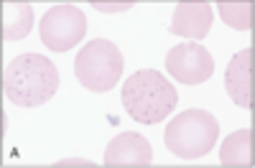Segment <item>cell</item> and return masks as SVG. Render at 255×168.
Listing matches in <instances>:
<instances>
[{"label": "cell", "instance_id": "9c48e42d", "mask_svg": "<svg viewBox=\"0 0 255 168\" xmlns=\"http://www.w3.org/2000/svg\"><path fill=\"white\" fill-rule=\"evenodd\" d=\"M225 89L238 107H253V49H243L230 59L225 72Z\"/></svg>", "mask_w": 255, "mask_h": 168}, {"label": "cell", "instance_id": "7a4b0ae2", "mask_svg": "<svg viewBox=\"0 0 255 168\" xmlns=\"http://www.w3.org/2000/svg\"><path fill=\"white\" fill-rule=\"evenodd\" d=\"M123 107L140 125H158L176 107L179 94L174 84L156 69H140L123 84Z\"/></svg>", "mask_w": 255, "mask_h": 168}, {"label": "cell", "instance_id": "8992f818", "mask_svg": "<svg viewBox=\"0 0 255 168\" xmlns=\"http://www.w3.org/2000/svg\"><path fill=\"white\" fill-rule=\"evenodd\" d=\"M166 69L179 84L197 87L215 74V59L202 44H176L166 54Z\"/></svg>", "mask_w": 255, "mask_h": 168}, {"label": "cell", "instance_id": "3957f363", "mask_svg": "<svg viewBox=\"0 0 255 168\" xmlns=\"http://www.w3.org/2000/svg\"><path fill=\"white\" fill-rule=\"evenodd\" d=\"M220 122L207 110H186L168 120L163 130V143L176 158L197 161L204 158L217 145Z\"/></svg>", "mask_w": 255, "mask_h": 168}, {"label": "cell", "instance_id": "277c9868", "mask_svg": "<svg viewBox=\"0 0 255 168\" xmlns=\"http://www.w3.org/2000/svg\"><path fill=\"white\" fill-rule=\"evenodd\" d=\"M123 51L110 38L87 41L74 59V74L82 87L90 92H110L123 77Z\"/></svg>", "mask_w": 255, "mask_h": 168}, {"label": "cell", "instance_id": "8fae6325", "mask_svg": "<svg viewBox=\"0 0 255 168\" xmlns=\"http://www.w3.org/2000/svg\"><path fill=\"white\" fill-rule=\"evenodd\" d=\"M222 166H253V130L243 128L225 138L220 148Z\"/></svg>", "mask_w": 255, "mask_h": 168}, {"label": "cell", "instance_id": "6da1fadb", "mask_svg": "<svg viewBox=\"0 0 255 168\" xmlns=\"http://www.w3.org/2000/svg\"><path fill=\"white\" fill-rule=\"evenodd\" d=\"M5 97L18 107H41L59 89V69L41 54H20L5 67Z\"/></svg>", "mask_w": 255, "mask_h": 168}, {"label": "cell", "instance_id": "7c38bea8", "mask_svg": "<svg viewBox=\"0 0 255 168\" xmlns=\"http://www.w3.org/2000/svg\"><path fill=\"white\" fill-rule=\"evenodd\" d=\"M220 15H222L225 23L235 31H250L253 28V3H230V0H222Z\"/></svg>", "mask_w": 255, "mask_h": 168}, {"label": "cell", "instance_id": "5b68a950", "mask_svg": "<svg viewBox=\"0 0 255 168\" xmlns=\"http://www.w3.org/2000/svg\"><path fill=\"white\" fill-rule=\"evenodd\" d=\"M41 41L51 49V51H69L77 44H82L84 33H87V15H84L77 5H54L44 13L38 23Z\"/></svg>", "mask_w": 255, "mask_h": 168}, {"label": "cell", "instance_id": "4fadbf2b", "mask_svg": "<svg viewBox=\"0 0 255 168\" xmlns=\"http://www.w3.org/2000/svg\"><path fill=\"white\" fill-rule=\"evenodd\" d=\"M135 3L133 0H115V3H108V0H92V8L102 10V13H120V10H130Z\"/></svg>", "mask_w": 255, "mask_h": 168}, {"label": "cell", "instance_id": "52a82bcc", "mask_svg": "<svg viewBox=\"0 0 255 168\" xmlns=\"http://www.w3.org/2000/svg\"><path fill=\"white\" fill-rule=\"evenodd\" d=\"M212 5L204 0H181L174 8L171 23H168V33L191 38V41H202L209 28H212Z\"/></svg>", "mask_w": 255, "mask_h": 168}, {"label": "cell", "instance_id": "30bf717a", "mask_svg": "<svg viewBox=\"0 0 255 168\" xmlns=\"http://www.w3.org/2000/svg\"><path fill=\"white\" fill-rule=\"evenodd\" d=\"M33 28V8L31 3H20V0H8L3 5V38L18 41L28 36Z\"/></svg>", "mask_w": 255, "mask_h": 168}, {"label": "cell", "instance_id": "ba28073f", "mask_svg": "<svg viewBox=\"0 0 255 168\" xmlns=\"http://www.w3.org/2000/svg\"><path fill=\"white\" fill-rule=\"evenodd\" d=\"M151 161L153 148L140 133H120L105 151V166H148Z\"/></svg>", "mask_w": 255, "mask_h": 168}]
</instances>
